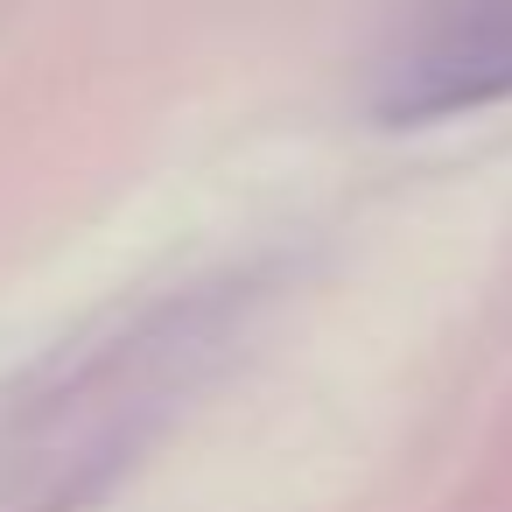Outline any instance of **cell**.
<instances>
[{
  "mask_svg": "<svg viewBox=\"0 0 512 512\" xmlns=\"http://www.w3.org/2000/svg\"><path fill=\"white\" fill-rule=\"evenodd\" d=\"M512 92V22H477L456 36H435L400 85L386 92V120H435V113H463Z\"/></svg>",
  "mask_w": 512,
  "mask_h": 512,
  "instance_id": "1",
  "label": "cell"
}]
</instances>
